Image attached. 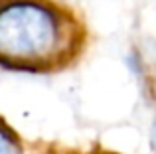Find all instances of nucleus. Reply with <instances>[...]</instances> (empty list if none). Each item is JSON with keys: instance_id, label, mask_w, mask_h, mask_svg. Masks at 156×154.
<instances>
[{"instance_id": "1", "label": "nucleus", "mask_w": 156, "mask_h": 154, "mask_svg": "<svg viewBox=\"0 0 156 154\" xmlns=\"http://www.w3.org/2000/svg\"><path fill=\"white\" fill-rule=\"evenodd\" d=\"M63 44V22L48 6L14 2L0 10V58L10 63H44Z\"/></svg>"}, {"instance_id": "2", "label": "nucleus", "mask_w": 156, "mask_h": 154, "mask_svg": "<svg viewBox=\"0 0 156 154\" xmlns=\"http://www.w3.org/2000/svg\"><path fill=\"white\" fill-rule=\"evenodd\" d=\"M0 154H20V146H18V140L14 138L10 131L0 124Z\"/></svg>"}, {"instance_id": "3", "label": "nucleus", "mask_w": 156, "mask_h": 154, "mask_svg": "<svg viewBox=\"0 0 156 154\" xmlns=\"http://www.w3.org/2000/svg\"><path fill=\"white\" fill-rule=\"evenodd\" d=\"M152 144H154V148H156V124H154V128H152Z\"/></svg>"}]
</instances>
